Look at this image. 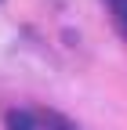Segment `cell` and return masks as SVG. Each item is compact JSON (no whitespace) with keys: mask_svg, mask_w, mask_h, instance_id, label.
Listing matches in <instances>:
<instances>
[{"mask_svg":"<svg viewBox=\"0 0 127 130\" xmlns=\"http://www.w3.org/2000/svg\"><path fill=\"white\" fill-rule=\"evenodd\" d=\"M109 7H113V14H116V22L127 29V0H109Z\"/></svg>","mask_w":127,"mask_h":130,"instance_id":"7a4b0ae2","label":"cell"},{"mask_svg":"<svg viewBox=\"0 0 127 130\" xmlns=\"http://www.w3.org/2000/svg\"><path fill=\"white\" fill-rule=\"evenodd\" d=\"M7 126H11V130H36V126H33V119L22 116V112H11V116H7Z\"/></svg>","mask_w":127,"mask_h":130,"instance_id":"6da1fadb","label":"cell"}]
</instances>
